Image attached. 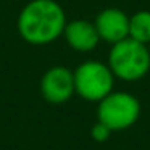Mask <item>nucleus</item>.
I'll return each instance as SVG.
<instances>
[{
	"mask_svg": "<svg viewBox=\"0 0 150 150\" xmlns=\"http://www.w3.org/2000/svg\"><path fill=\"white\" fill-rule=\"evenodd\" d=\"M68 23L57 0H29L16 18L21 39L31 45H49L63 36Z\"/></svg>",
	"mask_w": 150,
	"mask_h": 150,
	"instance_id": "obj_1",
	"label": "nucleus"
},
{
	"mask_svg": "<svg viewBox=\"0 0 150 150\" xmlns=\"http://www.w3.org/2000/svg\"><path fill=\"white\" fill-rule=\"evenodd\" d=\"M107 65L116 79L124 82H137L150 71L149 45L136 42L131 37L113 44L108 53Z\"/></svg>",
	"mask_w": 150,
	"mask_h": 150,
	"instance_id": "obj_2",
	"label": "nucleus"
},
{
	"mask_svg": "<svg viewBox=\"0 0 150 150\" xmlns=\"http://www.w3.org/2000/svg\"><path fill=\"white\" fill-rule=\"evenodd\" d=\"M139 116V98L124 91H111L97 105V121L108 126L111 132H120L132 127Z\"/></svg>",
	"mask_w": 150,
	"mask_h": 150,
	"instance_id": "obj_3",
	"label": "nucleus"
},
{
	"mask_svg": "<svg viewBox=\"0 0 150 150\" xmlns=\"http://www.w3.org/2000/svg\"><path fill=\"white\" fill-rule=\"evenodd\" d=\"M74 94L82 100L100 102L115 89V81L110 66L100 60H86L73 71Z\"/></svg>",
	"mask_w": 150,
	"mask_h": 150,
	"instance_id": "obj_4",
	"label": "nucleus"
},
{
	"mask_svg": "<svg viewBox=\"0 0 150 150\" xmlns=\"http://www.w3.org/2000/svg\"><path fill=\"white\" fill-rule=\"evenodd\" d=\"M40 94L52 105H63L74 95V76L63 65L50 66L40 78Z\"/></svg>",
	"mask_w": 150,
	"mask_h": 150,
	"instance_id": "obj_5",
	"label": "nucleus"
},
{
	"mask_svg": "<svg viewBox=\"0 0 150 150\" xmlns=\"http://www.w3.org/2000/svg\"><path fill=\"white\" fill-rule=\"evenodd\" d=\"M94 24L100 40L110 44V45L129 37V16L121 8H103L95 16Z\"/></svg>",
	"mask_w": 150,
	"mask_h": 150,
	"instance_id": "obj_6",
	"label": "nucleus"
},
{
	"mask_svg": "<svg viewBox=\"0 0 150 150\" xmlns=\"http://www.w3.org/2000/svg\"><path fill=\"white\" fill-rule=\"evenodd\" d=\"M63 39L66 40L69 49L78 53H89L97 49L100 37L95 29L94 21L87 20H73L68 21L63 31Z\"/></svg>",
	"mask_w": 150,
	"mask_h": 150,
	"instance_id": "obj_7",
	"label": "nucleus"
},
{
	"mask_svg": "<svg viewBox=\"0 0 150 150\" xmlns=\"http://www.w3.org/2000/svg\"><path fill=\"white\" fill-rule=\"evenodd\" d=\"M129 37L144 45L150 44V10H137L129 16Z\"/></svg>",
	"mask_w": 150,
	"mask_h": 150,
	"instance_id": "obj_8",
	"label": "nucleus"
},
{
	"mask_svg": "<svg viewBox=\"0 0 150 150\" xmlns=\"http://www.w3.org/2000/svg\"><path fill=\"white\" fill-rule=\"evenodd\" d=\"M91 136L95 142H107L111 136V129L108 126H105L103 123L97 121V123L91 127Z\"/></svg>",
	"mask_w": 150,
	"mask_h": 150,
	"instance_id": "obj_9",
	"label": "nucleus"
},
{
	"mask_svg": "<svg viewBox=\"0 0 150 150\" xmlns=\"http://www.w3.org/2000/svg\"><path fill=\"white\" fill-rule=\"evenodd\" d=\"M149 50H150V44H149Z\"/></svg>",
	"mask_w": 150,
	"mask_h": 150,
	"instance_id": "obj_10",
	"label": "nucleus"
}]
</instances>
